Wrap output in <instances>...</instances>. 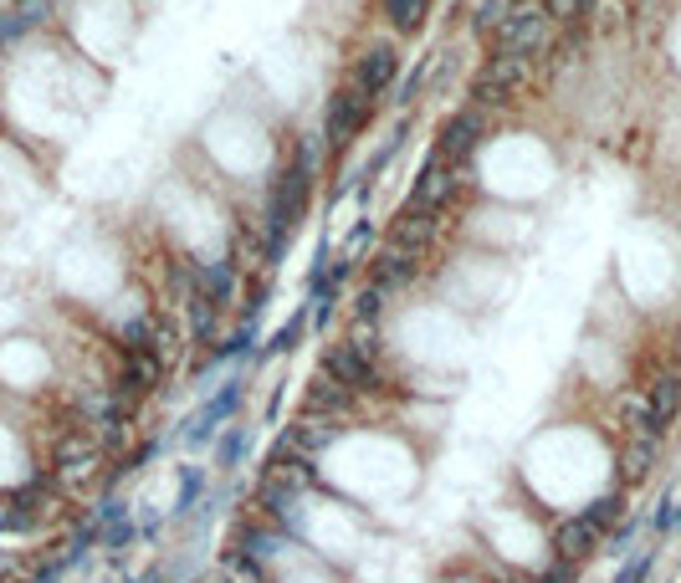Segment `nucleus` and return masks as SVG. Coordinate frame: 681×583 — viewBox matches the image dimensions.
Wrapping results in <instances>:
<instances>
[{
	"instance_id": "1",
	"label": "nucleus",
	"mask_w": 681,
	"mask_h": 583,
	"mask_svg": "<svg viewBox=\"0 0 681 583\" xmlns=\"http://www.w3.org/2000/svg\"><path fill=\"white\" fill-rule=\"evenodd\" d=\"M308 205V149H297V159L287 164V174L272 185V205H267V256H282L297 215Z\"/></svg>"
},
{
	"instance_id": "2",
	"label": "nucleus",
	"mask_w": 681,
	"mask_h": 583,
	"mask_svg": "<svg viewBox=\"0 0 681 583\" xmlns=\"http://www.w3.org/2000/svg\"><path fill=\"white\" fill-rule=\"evenodd\" d=\"M323 374L328 379H338L349 394L354 389H374L379 384V374H374V343H333L328 348V358H323Z\"/></svg>"
},
{
	"instance_id": "3",
	"label": "nucleus",
	"mask_w": 681,
	"mask_h": 583,
	"mask_svg": "<svg viewBox=\"0 0 681 583\" xmlns=\"http://www.w3.org/2000/svg\"><path fill=\"white\" fill-rule=\"evenodd\" d=\"M676 415H681V379H676V374H661V379L646 389V399H641V430H646V440H661Z\"/></svg>"
},
{
	"instance_id": "4",
	"label": "nucleus",
	"mask_w": 681,
	"mask_h": 583,
	"mask_svg": "<svg viewBox=\"0 0 681 583\" xmlns=\"http://www.w3.org/2000/svg\"><path fill=\"white\" fill-rule=\"evenodd\" d=\"M359 123H364V98H359V93H338V98L328 103V144H333V149H349V139L359 133Z\"/></svg>"
},
{
	"instance_id": "5",
	"label": "nucleus",
	"mask_w": 681,
	"mask_h": 583,
	"mask_svg": "<svg viewBox=\"0 0 681 583\" xmlns=\"http://www.w3.org/2000/svg\"><path fill=\"white\" fill-rule=\"evenodd\" d=\"M236 405H241V384L231 379V384H226V389H221V394L210 399V405H205V410H200V415L190 420V445H205L210 435L221 430V420H226V415H231Z\"/></svg>"
},
{
	"instance_id": "6",
	"label": "nucleus",
	"mask_w": 681,
	"mask_h": 583,
	"mask_svg": "<svg viewBox=\"0 0 681 583\" xmlns=\"http://www.w3.org/2000/svg\"><path fill=\"white\" fill-rule=\"evenodd\" d=\"M395 67H400V57H395L390 47H374V52H364V57H359V67H354L359 93H385V87L395 82Z\"/></svg>"
},
{
	"instance_id": "7",
	"label": "nucleus",
	"mask_w": 681,
	"mask_h": 583,
	"mask_svg": "<svg viewBox=\"0 0 681 583\" xmlns=\"http://www.w3.org/2000/svg\"><path fill=\"white\" fill-rule=\"evenodd\" d=\"M502 41H507V57H523V52H533L538 41H543V11H513L502 21Z\"/></svg>"
},
{
	"instance_id": "8",
	"label": "nucleus",
	"mask_w": 681,
	"mask_h": 583,
	"mask_svg": "<svg viewBox=\"0 0 681 583\" xmlns=\"http://www.w3.org/2000/svg\"><path fill=\"white\" fill-rule=\"evenodd\" d=\"M594 548H600V532L594 527H584L579 517H569V522H559V563H569V568H579Z\"/></svg>"
},
{
	"instance_id": "9",
	"label": "nucleus",
	"mask_w": 681,
	"mask_h": 583,
	"mask_svg": "<svg viewBox=\"0 0 681 583\" xmlns=\"http://www.w3.org/2000/svg\"><path fill=\"white\" fill-rule=\"evenodd\" d=\"M441 159H451V164H461L466 154L477 149V113H456L446 128H441Z\"/></svg>"
},
{
	"instance_id": "10",
	"label": "nucleus",
	"mask_w": 681,
	"mask_h": 583,
	"mask_svg": "<svg viewBox=\"0 0 681 583\" xmlns=\"http://www.w3.org/2000/svg\"><path fill=\"white\" fill-rule=\"evenodd\" d=\"M415 277V251H405V246H390L385 256H379V266H374V287L385 292V287H395V282H410Z\"/></svg>"
},
{
	"instance_id": "11",
	"label": "nucleus",
	"mask_w": 681,
	"mask_h": 583,
	"mask_svg": "<svg viewBox=\"0 0 681 583\" xmlns=\"http://www.w3.org/2000/svg\"><path fill=\"white\" fill-rule=\"evenodd\" d=\"M349 399H354V394H349L344 384H338V379H328V374H323V379H318V384L308 389V415H328V410H344Z\"/></svg>"
},
{
	"instance_id": "12",
	"label": "nucleus",
	"mask_w": 681,
	"mask_h": 583,
	"mask_svg": "<svg viewBox=\"0 0 681 583\" xmlns=\"http://www.w3.org/2000/svg\"><path fill=\"white\" fill-rule=\"evenodd\" d=\"M579 522H584V527H594V532L605 537V532L620 522V491H610V497H600L594 507H584V512H579Z\"/></svg>"
},
{
	"instance_id": "13",
	"label": "nucleus",
	"mask_w": 681,
	"mask_h": 583,
	"mask_svg": "<svg viewBox=\"0 0 681 583\" xmlns=\"http://www.w3.org/2000/svg\"><path fill=\"white\" fill-rule=\"evenodd\" d=\"M436 231V220L431 215H420V210H410L405 220H400V226H395V246H405V251H415L425 236H431Z\"/></svg>"
},
{
	"instance_id": "14",
	"label": "nucleus",
	"mask_w": 681,
	"mask_h": 583,
	"mask_svg": "<svg viewBox=\"0 0 681 583\" xmlns=\"http://www.w3.org/2000/svg\"><path fill=\"white\" fill-rule=\"evenodd\" d=\"M385 16L400 26V31H415L425 21V0H385Z\"/></svg>"
},
{
	"instance_id": "15",
	"label": "nucleus",
	"mask_w": 681,
	"mask_h": 583,
	"mask_svg": "<svg viewBox=\"0 0 681 583\" xmlns=\"http://www.w3.org/2000/svg\"><path fill=\"white\" fill-rule=\"evenodd\" d=\"M651 563H656V553H651V548H646V553H625V563H620L615 583H646V578H651Z\"/></svg>"
},
{
	"instance_id": "16",
	"label": "nucleus",
	"mask_w": 681,
	"mask_h": 583,
	"mask_svg": "<svg viewBox=\"0 0 681 583\" xmlns=\"http://www.w3.org/2000/svg\"><path fill=\"white\" fill-rule=\"evenodd\" d=\"M205 497V476L200 471H185L180 476V497H175V512H195V502Z\"/></svg>"
},
{
	"instance_id": "17",
	"label": "nucleus",
	"mask_w": 681,
	"mask_h": 583,
	"mask_svg": "<svg viewBox=\"0 0 681 583\" xmlns=\"http://www.w3.org/2000/svg\"><path fill=\"white\" fill-rule=\"evenodd\" d=\"M303 328H308V312H297V318H287V323H282V333L272 338V348H277V353H287L297 338H303Z\"/></svg>"
},
{
	"instance_id": "18",
	"label": "nucleus",
	"mask_w": 681,
	"mask_h": 583,
	"mask_svg": "<svg viewBox=\"0 0 681 583\" xmlns=\"http://www.w3.org/2000/svg\"><path fill=\"white\" fill-rule=\"evenodd\" d=\"M246 456V430H231V435H221V466H236Z\"/></svg>"
},
{
	"instance_id": "19",
	"label": "nucleus",
	"mask_w": 681,
	"mask_h": 583,
	"mask_svg": "<svg viewBox=\"0 0 681 583\" xmlns=\"http://www.w3.org/2000/svg\"><path fill=\"white\" fill-rule=\"evenodd\" d=\"M251 338H257V328L246 323V328H241L236 338H226V343H221V353H216V358H221V364H226V358H241V353L251 348Z\"/></svg>"
},
{
	"instance_id": "20",
	"label": "nucleus",
	"mask_w": 681,
	"mask_h": 583,
	"mask_svg": "<svg viewBox=\"0 0 681 583\" xmlns=\"http://www.w3.org/2000/svg\"><path fill=\"white\" fill-rule=\"evenodd\" d=\"M21 31H31V21L16 16V11H6V16H0V47H6V41H16Z\"/></svg>"
},
{
	"instance_id": "21",
	"label": "nucleus",
	"mask_w": 681,
	"mask_h": 583,
	"mask_svg": "<svg viewBox=\"0 0 681 583\" xmlns=\"http://www.w3.org/2000/svg\"><path fill=\"white\" fill-rule=\"evenodd\" d=\"M47 11H52V0H16V16H26L31 26L47 21Z\"/></svg>"
},
{
	"instance_id": "22",
	"label": "nucleus",
	"mask_w": 681,
	"mask_h": 583,
	"mask_svg": "<svg viewBox=\"0 0 681 583\" xmlns=\"http://www.w3.org/2000/svg\"><path fill=\"white\" fill-rule=\"evenodd\" d=\"M359 318H364V323H374V318H379V287H369V292L359 297Z\"/></svg>"
},
{
	"instance_id": "23",
	"label": "nucleus",
	"mask_w": 681,
	"mask_h": 583,
	"mask_svg": "<svg viewBox=\"0 0 681 583\" xmlns=\"http://www.w3.org/2000/svg\"><path fill=\"white\" fill-rule=\"evenodd\" d=\"M579 6H584V0H553V11H559V16H579Z\"/></svg>"
}]
</instances>
